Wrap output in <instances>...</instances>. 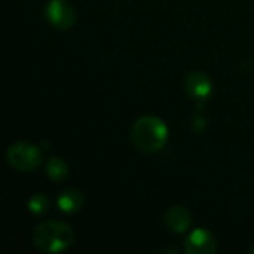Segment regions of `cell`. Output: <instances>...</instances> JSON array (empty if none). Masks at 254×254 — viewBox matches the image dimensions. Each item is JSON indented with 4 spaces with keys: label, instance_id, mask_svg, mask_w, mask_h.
<instances>
[{
    "label": "cell",
    "instance_id": "cell-1",
    "mask_svg": "<svg viewBox=\"0 0 254 254\" xmlns=\"http://www.w3.org/2000/svg\"><path fill=\"white\" fill-rule=\"evenodd\" d=\"M168 138V128L158 116H143L137 119L131 128L132 144L146 153L158 152L164 147Z\"/></svg>",
    "mask_w": 254,
    "mask_h": 254
},
{
    "label": "cell",
    "instance_id": "cell-2",
    "mask_svg": "<svg viewBox=\"0 0 254 254\" xmlns=\"http://www.w3.org/2000/svg\"><path fill=\"white\" fill-rule=\"evenodd\" d=\"M74 234L70 226L61 222H43L33 234V243L42 253L54 254L64 252L71 246Z\"/></svg>",
    "mask_w": 254,
    "mask_h": 254
},
{
    "label": "cell",
    "instance_id": "cell-3",
    "mask_svg": "<svg viewBox=\"0 0 254 254\" xmlns=\"http://www.w3.org/2000/svg\"><path fill=\"white\" fill-rule=\"evenodd\" d=\"M6 158L7 162L18 171H33L36 170L43 159V155L40 152V149L31 143H15L12 146H9L7 152H6Z\"/></svg>",
    "mask_w": 254,
    "mask_h": 254
},
{
    "label": "cell",
    "instance_id": "cell-4",
    "mask_svg": "<svg viewBox=\"0 0 254 254\" xmlns=\"http://www.w3.org/2000/svg\"><path fill=\"white\" fill-rule=\"evenodd\" d=\"M46 15L52 25L67 30L76 22V12L67 0H51L46 6Z\"/></svg>",
    "mask_w": 254,
    "mask_h": 254
},
{
    "label": "cell",
    "instance_id": "cell-5",
    "mask_svg": "<svg viewBox=\"0 0 254 254\" xmlns=\"http://www.w3.org/2000/svg\"><path fill=\"white\" fill-rule=\"evenodd\" d=\"M188 254H211L216 252V238L207 229H195L185 240Z\"/></svg>",
    "mask_w": 254,
    "mask_h": 254
},
{
    "label": "cell",
    "instance_id": "cell-6",
    "mask_svg": "<svg viewBox=\"0 0 254 254\" xmlns=\"http://www.w3.org/2000/svg\"><path fill=\"white\" fill-rule=\"evenodd\" d=\"M185 88H186V92L192 98H195V100H205L211 94L213 85H211V79L205 73H202V71H192V73H189L186 76Z\"/></svg>",
    "mask_w": 254,
    "mask_h": 254
},
{
    "label": "cell",
    "instance_id": "cell-7",
    "mask_svg": "<svg viewBox=\"0 0 254 254\" xmlns=\"http://www.w3.org/2000/svg\"><path fill=\"white\" fill-rule=\"evenodd\" d=\"M165 223L174 234H182L189 229L192 223V216L185 207L174 205L165 213Z\"/></svg>",
    "mask_w": 254,
    "mask_h": 254
},
{
    "label": "cell",
    "instance_id": "cell-8",
    "mask_svg": "<svg viewBox=\"0 0 254 254\" xmlns=\"http://www.w3.org/2000/svg\"><path fill=\"white\" fill-rule=\"evenodd\" d=\"M58 208L67 214H73V213H77L82 205H83V196L79 190L76 189H68V190H64L58 199Z\"/></svg>",
    "mask_w": 254,
    "mask_h": 254
},
{
    "label": "cell",
    "instance_id": "cell-9",
    "mask_svg": "<svg viewBox=\"0 0 254 254\" xmlns=\"http://www.w3.org/2000/svg\"><path fill=\"white\" fill-rule=\"evenodd\" d=\"M46 173H48V176H49V179L52 182H63L68 176V167H67V164L61 158L52 156L48 161Z\"/></svg>",
    "mask_w": 254,
    "mask_h": 254
},
{
    "label": "cell",
    "instance_id": "cell-10",
    "mask_svg": "<svg viewBox=\"0 0 254 254\" xmlns=\"http://www.w3.org/2000/svg\"><path fill=\"white\" fill-rule=\"evenodd\" d=\"M48 207H49V202H48L46 196L42 195V193L34 195V196L28 201V208H30V211L34 213V214H37V216L46 213Z\"/></svg>",
    "mask_w": 254,
    "mask_h": 254
},
{
    "label": "cell",
    "instance_id": "cell-11",
    "mask_svg": "<svg viewBox=\"0 0 254 254\" xmlns=\"http://www.w3.org/2000/svg\"><path fill=\"white\" fill-rule=\"evenodd\" d=\"M249 252H250V253H253V254H254V246H253V247H252V249H250V250H249Z\"/></svg>",
    "mask_w": 254,
    "mask_h": 254
}]
</instances>
